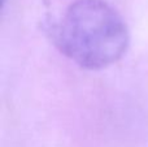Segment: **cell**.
<instances>
[{
	"label": "cell",
	"instance_id": "cell-1",
	"mask_svg": "<svg viewBox=\"0 0 148 147\" xmlns=\"http://www.w3.org/2000/svg\"><path fill=\"white\" fill-rule=\"evenodd\" d=\"M57 43L78 65L87 69H101L125 55L129 31L123 18L108 3L77 0L62 16Z\"/></svg>",
	"mask_w": 148,
	"mask_h": 147
}]
</instances>
